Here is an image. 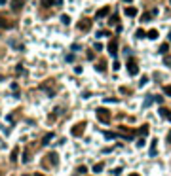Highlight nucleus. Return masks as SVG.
<instances>
[{"label": "nucleus", "mask_w": 171, "mask_h": 176, "mask_svg": "<svg viewBox=\"0 0 171 176\" xmlns=\"http://www.w3.org/2000/svg\"><path fill=\"white\" fill-rule=\"evenodd\" d=\"M127 72H129V76H137V74H139V65H137L135 59L127 61Z\"/></svg>", "instance_id": "1"}, {"label": "nucleus", "mask_w": 171, "mask_h": 176, "mask_svg": "<svg viewBox=\"0 0 171 176\" xmlns=\"http://www.w3.org/2000/svg\"><path fill=\"white\" fill-rule=\"evenodd\" d=\"M108 116H110V112H108L107 108H99L97 110V119H101L103 123H108V121H110Z\"/></svg>", "instance_id": "2"}, {"label": "nucleus", "mask_w": 171, "mask_h": 176, "mask_svg": "<svg viewBox=\"0 0 171 176\" xmlns=\"http://www.w3.org/2000/svg\"><path fill=\"white\" fill-rule=\"evenodd\" d=\"M84 129H86V121H80V123H76V125L72 127V131H70V133H72V136H80Z\"/></svg>", "instance_id": "3"}, {"label": "nucleus", "mask_w": 171, "mask_h": 176, "mask_svg": "<svg viewBox=\"0 0 171 176\" xmlns=\"http://www.w3.org/2000/svg\"><path fill=\"white\" fill-rule=\"evenodd\" d=\"M107 49H108V53H110V55H116V53H118V42H116V40H110Z\"/></svg>", "instance_id": "4"}, {"label": "nucleus", "mask_w": 171, "mask_h": 176, "mask_svg": "<svg viewBox=\"0 0 171 176\" xmlns=\"http://www.w3.org/2000/svg\"><path fill=\"white\" fill-rule=\"evenodd\" d=\"M108 13H110V8H108V6H105V8H101L97 12V19H103V17H107Z\"/></svg>", "instance_id": "5"}, {"label": "nucleus", "mask_w": 171, "mask_h": 176, "mask_svg": "<svg viewBox=\"0 0 171 176\" xmlns=\"http://www.w3.org/2000/svg\"><path fill=\"white\" fill-rule=\"evenodd\" d=\"M78 29H80V30H90L91 29V21H88V19L80 21V23H78Z\"/></svg>", "instance_id": "6"}, {"label": "nucleus", "mask_w": 171, "mask_h": 176, "mask_svg": "<svg viewBox=\"0 0 171 176\" xmlns=\"http://www.w3.org/2000/svg\"><path fill=\"white\" fill-rule=\"evenodd\" d=\"M125 15H127V17H135L137 15V8H133V6H129V8H125Z\"/></svg>", "instance_id": "7"}, {"label": "nucleus", "mask_w": 171, "mask_h": 176, "mask_svg": "<svg viewBox=\"0 0 171 176\" xmlns=\"http://www.w3.org/2000/svg\"><path fill=\"white\" fill-rule=\"evenodd\" d=\"M51 140H53V133H48L46 136L42 138V146H48V144H50Z\"/></svg>", "instance_id": "8"}, {"label": "nucleus", "mask_w": 171, "mask_h": 176, "mask_svg": "<svg viewBox=\"0 0 171 176\" xmlns=\"http://www.w3.org/2000/svg\"><path fill=\"white\" fill-rule=\"evenodd\" d=\"M21 8H23V0H13L12 2V10L17 12V10H21Z\"/></svg>", "instance_id": "9"}, {"label": "nucleus", "mask_w": 171, "mask_h": 176, "mask_svg": "<svg viewBox=\"0 0 171 176\" xmlns=\"http://www.w3.org/2000/svg\"><path fill=\"white\" fill-rule=\"evenodd\" d=\"M118 131H120V133H122V134H124V136H125V138H133V133H129V131H127V129H125V127H120V129H118Z\"/></svg>", "instance_id": "10"}, {"label": "nucleus", "mask_w": 171, "mask_h": 176, "mask_svg": "<svg viewBox=\"0 0 171 176\" xmlns=\"http://www.w3.org/2000/svg\"><path fill=\"white\" fill-rule=\"evenodd\" d=\"M146 36H148L150 40H156V38H158V30H156V29L148 30V32H146Z\"/></svg>", "instance_id": "11"}, {"label": "nucleus", "mask_w": 171, "mask_h": 176, "mask_svg": "<svg viewBox=\"0 0 171 176\" xmlns=\"http://www.w3.org/2000/svg\"><path fill=\"white\" fill-rule=\"evenodd\" d=\"M139 134H143V136H146V134H148V125H141V129H139Z\"/></svg>", "instance_id": "12"}, {"label": "nucleus", "mask_w": 171, "mask_h": 176, "mask_svg": "<svg viewBox=\"0 0 171 176\" xmlns=\"http://www.w3.org/2000/svg\"><path fill=\"white\" fill-rule=\"evenodd\" d=\"M160 116H163V117H167V119H169V116H171V112L167 110V108H160Z\"/></svg>", "instance_id": "13"}, {"label": "nucleus", "mask_w": 171, "mask_h": 176, "mask_svg": "<svg viewBox=\"0 0 171 176\" xmlns=\"http://www.w3.org/2000/svg\"><path fill=\"white\" fill-rule=\"evenodd\" d=\"M116 136H118V133H110V131L105 133V138H107V140H112V138H116Z\"/></svg>", "instance_id": "14"}, {"label": "nucleus", "mask_w": 171, "mask_h": 176, "mask_svg": "<svg viewBox=\"0 0 171 176\" xmlns=\"http://www.w3.org/2000/svg\"><path fill=\"white\" fill-rule=\"evenodd\" d=\"M48 159H50L53 165H57V159H59V157H57V153H50V155H48Z\"/></svg>", "instance_id": "15"}, {"label": "nucleus", "mask_w": 171, "mask_h": 176, "mask_svg": "<svg viewBox=\"0 0 171 176\" xmlns=\"http://www.w3.org/2000/svg\"><path fill=\"white\" fill-rule=\"evenodd\" d=\"M103 168H105V165H103V163H97V165H93V172H101Z\"/></svg>", "instance_id": "16"}, {"label": "nucleus", "mask_w": 171, "mask_h": 176, "mask_svg": "<svg viewBox=\"0 0 171 176\" xmlns=\"http://www.w3.org/2000/svg\"><path fill=\"white\" fill-rule=\"evenodd\" d=\"M29 159H30V151L25 150V153H23V163H29Z\"/></svg>", "instance_id": "17"}, {"label": "nucleus", "mask_w": 171, "mask_h": 176, "mask_svg": "<svg viewBox=\"0 0 171 176\" xmlns=\"http://www.w3.org/2000/svg\"><path fill=\"white\" fill-rule=\"evenodd\" d=\"M17 155H19V148H15V150L12 151V155H10V157H12V161H17Z\"/></svg>", "instance_id": "18"}, {"label": "nucleus", "mask_w": 171, "mask_h": 176, "mask_svg": "<svg viewBox=\"0 0 171 176\" xmlns=\"http://www.w3.org/2000/svg\"><path fill=\"white\" fill-rule=\"evenodd\" d=\"M135 36H137V38H145V36H146V32H145L143 29H139V30L135 32Z\"/></svg>", "instance_id": "19"}, {"label": "nucleus", "mask_w": 171, "mask_h": 176, "mask_svg": "<svg viewBox=\"0 0 171 176\" xmlns=\"http://www.w3.org/2000/svg\"><path fill=\"white\" fill-rule=\"evenodd\" d=\"M150 17H152V13H143L141 15V21L145 23V21H150Z\"/></svg>", "instance_id": "20"}, {"label": "nucleus", "mask_w": 171, "mask_h": 176, "mask_svg": "<svg viewBox=\"0 0 171 176\" xmlns=\"http://www.w3.org/2000/svg\"><path fill=\"white\" fill-rule=\"evenodd\" d=\"M163 65H165V66H171V55H165V57H163Z\"/></svg>", "instance_id": "21"}, {"label": "nucleus", "mask_w": 171, "mask_h": 176, "mask_svg": "<svg viewBox=\"0 0 171 176\" xmlns=\"http://www.w3.org/2000/svg\"><path fill=\"white\" fill-rule=\"evenodd\" d=\"M167 49H169L167 44H162V46H160V53H167Z\"/></svg>", "instance_id": "22"}, {"label": "nucleus", "mask_w": 171, "mask_h": 176, "mask_svg": "<svg viewBox=\"0 0 171 176\" xmlns=\"http://www.w3.org/2000/svg\"><path fill=\"white\" fill-rule=\"evenodd\" d=\"M163 93H165L167 97H171V85H163Z\"/></svg>", "instance_id": "23"}, {"label": "nucleus", "mask_w": 171, "mask_h": 176, "mask_svg": "<svg viewBox=\"0 0 171 176\" xmlns=\"http://www.w3.org/2000/svg\"><path fill=\"white\" fill-rule=\"evenodd\" d=\"M105 36H108V30H101V32H97V38H105Z\"/></svg>", "instance_id": "24"}, {"label": "nucleus", "mask_w": 171, "mask_h": 176, "mask_svg": "<svg viewBox=\"0 0 171 176\" xmlns=\"http://www.w3.org/2000/svg\"><path fill=\"white\" fill-rule=\"evenodd\" d=\"M61 21H63L65 25H68V23H70V17H68V15H61Z\"/></svg>", "instance_id": "25"}, {"label": "nucleus", "mask_w": 171, "mask_h": 176, "mask_svg": "<svg viewBox=\"0 0 171 176\" xmlns=\"http://www.w3.org/2000/svg\"><path fill=\"white\" fill-rule=\"evenodd\" d=\"M55 4V0H42V6H51Z\"/></svg>", "instance_id": "26"}, {"label": "nucleus", "mask_w": 171, "mask_h": 176, "mask_svg": "<svg viewBox=\"0 0 171 176\" xmlns=\"http://www.w3.org/2000/svg\"><path fill=\"white\" fill-rule=\"evenodd\" d=\"M93 49H95V51H101V49H103V44H93Z\"/></svg>", "instance_id": "27"}, {"label": "nucleus", "mask_w": 171, "mask_h": 176, "mask_svg": "<svg viewBox=\"0 0 171 176\" xmlns=\"http://www.w3.org/2000/svg\"><path fill=\"white\" fill-rule=\"evenodd\" d=\"M146 83H148V78H146V76H145V78H141V87H145Z\"/></svg>", "instance_id": "28"}, {"label": "nucleus", "mask_w": 171, "mask_h": 176, "mask_svg": "<svg viewBox=\"0 0 171 176\" xmlns=\"http://www.w3.org/2000/svg\"><path fill=\"white\" fill-rule=\"evenodd\" d=\"M65 61H67V63H72V61H74V57H72V53H70V55H67V57H65Z\"/></svg>", "instance_id": "29"}, {"label": "nucleus", "mask_w": 171, "mask_h": 176, "mask_svg": "<svg viewBox=\"0 0 171 176\" xmlns=\"http://www.w3.org/2000/svg\"><path fill=\"white\" fill-rule=\"evenodd\" d=\"M108 23H110V25H114V23H118V17H116V15H112V17H110V21H108Z\"/></svg>", "instance_id": "30"}, {"label": "nucleus", "mask_w": 171, "mask_h": 176, "mask_svg": "<svg viewBox=\"0 0 171 176\" xmlns=\"http://www.w3.org/2000/svg\"><path fill=\"white\" fill-rule=\"evenodd\" d=\"M78 172H80V174H86V172H88V168H86V167H78Z\"/></svg>", "instance_id": "31"}, {"label": "nucleus", "mask_w": 171, "mask_h": 176, "mask_svg": "<svg viewBox=\"0 0 171 176\" xmlns=\"http://www.w3.org/2000/svg\"><path fill=\"white\" fill-rule=\"evenodd\" d=\"M112 68H114V70H118V68H120V63H118V61H114V65H112Z\"/></svg>", "instance_id": "32"}, {"label": "nucleus", "mask_w": 171, "mask_h": 176, "mask_svg": "<svg viewBox=\"0 0 171 176\" xmlns=\"http://www.w3.org/2000/svg\"><path fill=\"white\" fill-rule=\"evenodd\" d=\"M0 27H10V25H8L6 21H2V19H0Z\"/></svg>", "instance_id": "33"}, {"label": "nucleus", "mask_w": 171, "mask_h": 176, "mask_svg": "<svg viewBox=\"0 0 171 176\" xmlns=\"http://www.w3.org/2000/svg\"><path fill=\"white\" fill-rule=\"evenodd\" d=\"M167 142H169V144H171V133L167 134Z\"/></svg>", "instance_id": "34"}, {"label": "nucleus", "mask_w": 171, "mask_h": 176, "mask_svg": "<svg viewBox=\"0 0 171 176\" xmlns=\"http://www.w3.org/2000/svg\"><path fill=\"white\" fill-rule=\"evenodd\" d=\"M129 176H139V174H135V172H133V174H129Z\"/></svg>", "instance_id": "35"}, {"label": "nucleus", "mask_w": 171, "mask_h": 176, "mask_svg": "<svg viewBox=\"0 0 171 176\" xmlns=\"http://www.w3.org/2000/svg\"><path fill=\"white\" fill-rule=\"evenodd\" d=\"M34 176H44V174H34Z\"/></svg>", "instance_id": "36"}, {"label": "nucleus", "mask_w": 171, "mask_h": 176, "mask_svg": "<svg viewBox=\"0 0 171 176\" xmlns=\"http://www.w3.org/2000/svg\"><path fill=\"white\" fill-rule=\"evenodd\" d=\"M169 121H171V116H169Z\"/></svg>", "instance_id": "37"}, {"label": "nucleus", "mask_w": 171, "mask_h": 176, "mask_svg": "<svg viewBox=\"0 0 171 176\" xmlns=\"http://www.w3.org/2000/svg\"><path fill=\"white\" fill-rule=\"evenodd\" d=\"M23 176H27V174H23Z\"/></svg>", "instance_id": "38"}]
</instances>
